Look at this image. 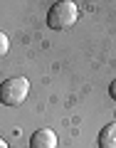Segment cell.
Masks as SVG:
<instances>
[{
    "mask_svg": "<svg viewBox=\"0 0 116 148\" xmlns=\"http://www.w3.org/2000/svg\"><path fill=\"white\" fill-rule=\"evenodd\" d=\"M77 17H79L77 3H72V0H59V3H54V5L49 8L47 25L52 27V30H69V27L77 22Z\"/></svg>",
    "mask_w": 116,
    "mask_h": 148,
    "instance_id": "cell-1",
    "label": "cell"
},
{
    "mask_svg": "<svg viewBox=\"0 0 116 148\" xmlns=\"http://www.w3.org/2000/svg\"><path fill=\"white\" fill-rule=\"evenodd\" d=\"M30 94V82L25 77H10L0 84V104L5 106H20Z\"/></svg>",
    "mask_w": 116,
    "mask_h": 148,
    "instance_id": "cell-2",
    "label": "cell"
},
{
    "mask_svg": "<svg viewBox=\"0 0 116 148\" xmlns=\"http://www.w3.org/2000/svg\"><path fill=\"white\" fill-rule=\"evenodd\" d=\"M30 148H57V133L52 128H40L32 133Z\"/></svg>",
    "mask_w": 116,
    "mask_h": 148,
    "instance_id": "cell-3",
    "label": "cell"
},
{
    "mask_svg": "<svg viewBox=\"0 0 116 148\" xmlns=\"http://www.w3.org/2000/svg\"><path fill=\"white\" fill-rule=\"evenodd\" d=\"M99 148H116V121L99 131Z\"/></svg>",
    "mask_w": 116,
    "mask_h": 148,
    "instance_id": "cell-4",
    "label": "cell"
},
{
    "mask_svg": "<svg viewBox=\"0 0 116 148\" xmlns=\"http://www.w3.org/2000/svg\"><path fill=\"white\" fill-rule=\"evenodd\" d=\"M8 49H10V40H8L5 32H0V57H5Z\"/></svg>",
    "mask_w": 116,
    "mask_h": 148,
    "instance_id": "cell-5",
    "label": "cell"
},
{
    "mask_svg": "<svg viewBox=\"0 0 116 148\" xmlns=\"http://www.w3.org/2000/svg\"><path fill=\"white\" fill-rule=\"evenodd\" d=\"M109 94H111V99L116 101V82H111V86H109Z\"/></svg>",
    "mask_w": 116,
    "mask_h": 148,
    "instance_id": "cell-6",
    "label": "cell"
},
{
    "mask_svg": "<svg viewBox=\"0 0 116 148\" xmlns=\"http://www.w3.org/2000/svg\"><path fill=\"white\" fill-rule=\"evenodd\" d=\"M0 148H8V143H5V141H3V138H0Z\"/></svg>",
    "mask_w": 116,
    "mask_h": 148,
    "instance_id": "cell-7",
    "label": "cell"
}]
</instances>
